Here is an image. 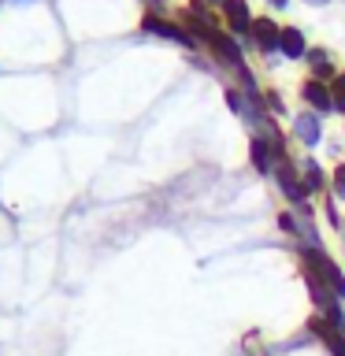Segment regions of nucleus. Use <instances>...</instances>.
Wrapping results in <instances>:
<instances>
[{
  "mask_svg": "<svg viewBox=\"0 0 345 356\" xmlns=\"http://www.w3.org/2000/svg\"><path fill=\"white\" fill-rule=\"evenodd\" d=\"M278 186H282V193L294 200L300 211H305V186H297V178H294V171H289V163H286V160L278 163Z\"/></svg>",
  "mask_w": 345,
  "mask_h": 356,
  "instance_id": "obj_1",
  "label": "nucleus"
},
{
  "mask_svg": "<svg viewBox=\"0 0 345 356\" xmlns=\"http://www.w3.org/2000/svg\"><path fill=\"white\" fill-rule=\"evenodd\" d=\"M252 33H256V44H260L264 52H275L278 49V38H282V30H275L271 19H256Z\"/></svg>",
  "mask_w": 345,
  "mask_h": 356,
  "instance_id": "obj_2",
  "label": "nucleus"
},
{
  "mask_svg": "<svg viewBox=\"0 0 345 356\" xmlns=\"http://www.w3.org/2000/svg\"><path fill=\"white\" fill-rule=\"evenodd\" d=\"M145 30H149V33H160V38H171V41H178V44H193V38H186L178 26H171V22H163V19H156V15L145 19Z\"/></svg>",
  "mask_w": 345,
  "mask_h": 356,
  "instance_id": "obj_3",
  "label": "nucleus"
},
{
  "mask_svg": "<svg viewBox=\"0 0 345 356\" xmlns=\"http://www.w3.org/2000/svg\"><path fill=\"white\" fill-rule=\"evenodd\" d=\"M223 8H227V19H230L234 33L249 30V8H245V0H223Z\"/></svg>",
  "mask_w": 345,
  "mask_h": 356,
  "instance_id": "obj_4",
  "label": "nucleus"
},
{
  "mask_svg": "<svg viewBox=\"0 0 345 356\" xmlns=\"http://www.w3.org/2000/svg\"><path fill=\"white\" fill-rule=\"evenodd\" d=\"M278 49H282L289 60H300V56H305L308 49H305V38H300V30H282V38H278Z\"/></svg>",
  "mask_w": 345,
  "mask_h": 356,
  "instance_id": "obj_5",
  "label": "nucleus"
},
{
  "mask_svg": "<svg viewBox=\"0 0 345 356\" xmlns=\"http://www.w3.org/2000/svg\"><path fill=\"white\" fill-rule=\"evenodd\" d=\"M271 160H278V156H275V149H271V138H256L252 141V163H256V171H271Z\"/></svg>",
  "mask_w": 345,
  "mask_h": 356,
  "instance_id": "obj_6",
  "label": "nucleus"
},
{
  "mask_svg": "<svg viewBox=\"0 0 345 356\" xmlns=\"http://www.w3.org/2000/svg\"><path fill=\"white\" fill-rule=\"evenodd\" d=\"M294 134H297V138L300 141H305V145H316L319 141V119L316 115H297V122H294Z\"/></svg>",
  "mask_w": 345,
  "mask_h": 356,
  "instance_id": "obj_7",
  "label": "nucleus"
},
{
  "mask_svg": "<svg viewBox=\"0 0 345 356\" xmlns=\"http://www.w3.org/2000/svg\"><path fill=\"white\" fill-rule=\"evenodd\" d=\"M305 100H308L316 111H330V108H334V97H330L319 82H308V86H305Z\"/></svg>",
  "mask_w": 345,
  "mask_h": 356,
  "instance_id": "obj_8",
  "label": "nucleus"
},
{
  "mask_svg": "<svg viewBox=\"0 0 345 356\" xmlns=\"http://www.w3.org/2000/svg\"><path fill=\"white\" fill-rule=\"evenodd\" d=\"M312 189H323V171H319V163H305V193H312Z\"/></svg>",
  "mask_w": 345,
  "mask_h": 356,
  "instance_id": "obj_9",
  "label": "nucleus"
},
{
  "mask_svg": "<svg viewBox=\"0 0 345 356\" xmlns=\"http://www.w3.org/2000/svg\"><path fill=\"white\" fill-rule=\"evenodd\" d=\"M308 60H312V71H316V74H330V60H327V52H308Z\"/></svg>",
  "mask_w": 345,
  "mask_h": 356,
  "instance_id": "obj_10",
  "label": "nucleus"
},
{
  "mask_svg": "<svg viewBox=\"0 0 345 356\" xmlns=\"http://www.w3.org/2000/svg\"><path fill=\"white\" fill-rule=\"evenodd\" d=\"M334 193L345 200V167H338V175H334Z\"/></svg>",
  "mask_w": 345,
  "mask_h": 356,
  "instance_id": "obj_11",
  "label": "nucleus"
},
{
  "mask_svg": "<svg viewBox=\"0 0 345 356\" xmlns=\"http://www.w3.org/2000/svg\"><path fill=\"white\" fill-rule=\"evenodd\" d=\"M267 104H271V111H282V100H278L275 93H267Z\"/></svg>",
  "mask_w": 345,
  "mask_h": 356,
  "instance_id": "obj_12",
  "label": "nucleus"
},
{
  "mask_svg": "<svg viewBox=\"0 0 345 356\" xmlns=\"http://www.w3.org/2000/svg\"><path fill=\"white\" fill-rule=\"evenodd\" d=\"M271 4H275V8H286V4H289V0H271Z\"/></svg>",
  "mask_w": 345,
  "mask_h": 356,
  "instance_id": "obj_13",
  "label": "nucleus"
},
{
  "mask_svg": "<svg viewBox=\"0 0 345 356\" xmlns=\"http://www.w3.org/2000/svg\"><path fill=\"white\" fill-rule=\"evenodd\" d=\"M308 4H327V0H308Z\"/></svg>",
  "mask_w": 345,
  "mask_h": 356,
  "instance_id": "obj_14",
  "label": "nucleus"
},
{
  "mask_svg": "<svg viewBox=\"0 0 345 356\" xmlns=\"http://www.w3.org/2000/svg\"><path fill=\"white\" fill-rule=\"evenodd\" d=\"M216 4H223V0H216Z\"/></svg>",
  "mask_w": 345,
  "mask_h": 356,
  "instance_id": "obj_15",
  "label": "nucleus"
},
{
  "mask_svg": "<svg viewBox=\"0 0 345 356\" xmlns=\"http://www.w3.org/2000/svg\"><path fill=\"white\" fill-rule=\"evenodd\" d=\"M156 4H160V0H156Z\"/></svg>",
  "mask_w": 345,
  "mask_h": 356,
  "instance_id": "obj_16",
  "label": "nucleus"
}]
</instances>
